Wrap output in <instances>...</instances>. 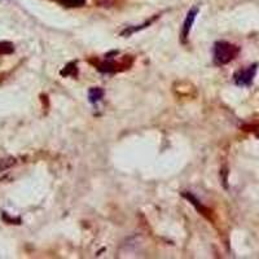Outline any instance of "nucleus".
Returning a JSON list of instances; mask_svg holds the SVG:
<instances>
[{"instance_id":"nucleus-5","label":"nucleus","mask_w":259,"mask_h":259,"mask_svg":"<svg viewBox=\"0 0 259 259\" xmlns=\"http://www.w3.org/2000/svg\"><path fill=\"white\" fill-rule=\"evenodd\" d=\"M59 3L69 8H78V7L84 6L85 0H59Z\"/></svg>"},{"instance_id":"nucleus-2","label":"nucleus","mask_w":259,"mask_h":259,"mask_svg":"<svg viewBox=\"0 0 259 259\" xmlns=\"http://www.w3.org/2000/svg\"><path fill=\"white\" fill-rule=\"evenodd\" d=\"M256 73V65H251V66H247L246 69H242L239 70L235 74V82L236 84L239 85H249L253 82L254 77H255Z\"/></svg>"},{"instance_id":"nucleus-1","label":"nucleus","mask_w":259,"mask_h":259,"mask_svg":"<svg viewBox=\"0 0 259 259\" xmlns=\"http://www.w3.org/2000/svg\"><path fill=\"white\" fill-rule=\"evenodd\" d=\"M240 48L228 41H218L214 47V60L218 65H226L236 59Z\"/></svg>"},{"instance_id":"nucleus-4","label":"nucleus","mask_w":259,"mask_h":259,"mask_svg":"<svg viewBox=\"0 0 259 259\" xmlns=\"http://www.w3.org/2000/svg\"><path fill=\"white\" fill-rule=\"evenodd\" d=\"M104 96V91L101 89H91L89 92V99L91 103L100 101Z\"/></svg>"},{"instance_id":"nucleus-3","label":"nucleus","mask_w":259,"mask_h":259,"mask_svg":"<svg viewBox=\"0 0 259 259\" xmlns=\"http://www.w3.org/2000/svg\"><path fill=\"white\" fill-rule=\"evenodd\" d=\"M197 8H192L191 11L188 12V15H187V18L186 21H184V26H183V39H186L187 36H188L189 31H191L192 29V25H193V21L194 18H196V15H197Z\"/></svg>"}]
</instances>
